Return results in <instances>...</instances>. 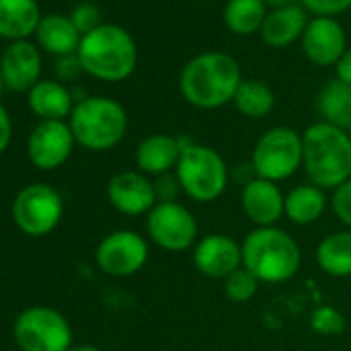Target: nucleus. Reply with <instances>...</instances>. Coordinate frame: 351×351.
Returning <instances> with one entry per match:
<instances>
[{
    "label": "nucleus",
    "instance_id": "19",
    "mask_svg": "<svg viewBox=\"0 0 351 351\" xmlns=\"http://www.w3.org/2000/svg\"><path fill=\"white\" fill-rule=\"evenodd\" d=\"M40 21L36 0H0V38L21 42L38 32Z\"/></svg>",
    "mask_w": 351,
    "mask_h": 351
},
{
    "label": "nucleus",
    "instance_id": "22",
    "mask_svg": "<svg viewBox=\"0 0 351 351\" xmlns=\"http://www.w3.org/2000/svg\"><path fill=\"white\" fill-rule=\"evenodd\" d=\"M38 44L54 54V56H69V54H77L79 44H81V34L77 32V27L73 25L71 17L64 15H46L42 17L40 25H38Z\"/></svg>",
    "mask_w": 351,
    "mask_h": 351
},
{
    "label": "nucleus",
    "instance_id": "29",
    "mask_svg": "<svg viewBox=\"0 0 351 351\" xmlns=\"http://www.w3.org/2000/svg\"><path fill=\"white\" fill-rule=\"evenodd\" d=\"M345 324V316L332 306H318L310 314V328L320 337H339Z\"/></svg>",
    "mask_w": 351,
    "mask_h": 351
},
{
    "label": "nucleus",
    "instance_id": "12",
    "mask_svg": "<svg viewBox=\"0 0 351 351\" xmlns=\"http://www.w3.org/2000/svg\"><path fill=\"white\" fill-rule=\"evenodd\" d=\"M75 134L64 120H42L29 134L27 155L38 169L60 167L75 149Z\"/></svg>",
    "mask_w": 351,
    "mask_h": 351
},
{
    "label": "nucleus",
    "instance_id": "36",
    "mask_svg": "<svg viewBox=\"0 0 351 351\" xmlns=\"http://www.w3.org/2000/svg\"><path fill=\"white\" fill-rule=\"evenodd\" d=\"M265 5L273 7V9H281V7H287L289 5V0H263Z\"/></svg>",
    "mask_w": 351,
    "mask_h": 351
},
{
    "label": "nucleus",
    "instance_id": "34",
    "mask_svg": "<svg viewBox=\"0 0 351 351\" xmlns=\"http://www.w3.org/2000/svg\"><path fill=\"white\" fill-rule=\"evenodd\" d=\"M11 136H13V122H11L7 108L0 104V155L11 145Z\"/></svg>",
    "mask_w": 351,
    "mask_h": 351
},
{
    "label": "nucleus",
    "instance_id": "30",
    "mask_svg": "<svg viewBox=\"0 0 351 351\" xmlns=\"http://www.w3.org/2000/svg\"><path fill=\"white\" fill-rule=\"evenodd\" d=\"M71 21L73 25L77 27V32L81 36H87L89 32H93L95 27L101 25V15H99V9L91 3H81L77 5L73 11H71Z\"/></svg>",
    "mask_w": 351,
    "mask_h": 351
},
{
    "label": "nucleus",
    "instance_id": "18",
    "mask_svg": "<svg viewBox=\"0 0 351 351\" xmlns=\"http://www.w3.org/2000/svg\"><path fill=\"white\" fill-rule=\"evenodd\" d=\"M184 143L186 141L182 138L161 134V132L145 136L134 151V161L138 171L145 176H155V178L167 176L178 165Z\"/></svg>",
    "mask_w": 351,
    "mask_h": 351
},
{
    "label": "nucleus",
    "instance_id": "38",
    "mask_svg": "<svg viewBox=\"0 0 351 351\" xmlns=\"http://www.w3.org/2000/svg\"><path fill=\"white\" fill-rule=\"evenodd\" d=\"M3 89H5V79H3V73H0V93H3Z\"/></svg>",
    "mask_w": 351,
    "mask_h": 351
},
{
    "label": "nucleus",
    "instance_id": "13",
    "mask_svg": "<svg viewBox=\"0 0 351 351\" xmlns=\"http://www.w3.org/2000/svg\"><path fill=\"white\" fill-rule=\"evenodd\" d=\"M108 201L110 205L128 217L147 215L157 205L155 182L138 169H126L116 173L108 184Z\"/></svg>",
    "mask_w": 351,
    "mask_h": 351
},
{
    "label": "nucleus",
    "instance_id": "2",
    "mask_svg": "<svg viewBox=\"0 0 351 351\" xmlns=\"http://www.w3.org/2000/svg\"><path fill=\"white\" fill-rule=\"evenodd\" d=\"M302 143V167L314 186L335 191L351 178V136L347 130L320 120L304 130Z\"/></svg>",
    "mask_w": 351,
    "mask_h": 351
},
{
    "label": "nucleus",
    "instance_id": "6",
    "mask_svg": "<svg viewBox=\"0 0 351 351\" xmlns=\"http://www.w3.org/2000/svg\"><path fill=\"white\" fill-rule=\"evenodd\" d=\"M176 180L180 191L197 203L217 201L230 182V169L226 159L207 145L186 141L180 161L176 165Z\"/></svg>",
    "mask_w": 351,
    "mask_h": 351
},
{
    "label": "nucleus",
    "instance_id": "17",
    "mask_svg": "<svg viewBox=\"0 0 351 351\" xmlns=\"http://www.w3.org/2000/svg\"><path fill=\"white\" fill-rule=\"evenodd\" d=\"M0 73L5 79V87L13 91H32L42 79V56L40 50L27 40L13 42L0 56Z\"/></svg>",
    "mask_w": 351,
    "mask_h": 351
},
{
    "label": "nucleus",
    "instance_id": "7",
    "mask_svg": "<svg viewBox=\"0 0 351 351\" xmlns=\"http://www.w3.org/2000/svg\"><path fill=\"white\" fill-rule=\"evenodd\" d=\"M304 143L302 134L289 126L269 128L252 149V169L256 178L283 182L302 167Z\"/></svg>",
    "mask_w": 351,
    "mask_h": 351
},
{
    "label": "nucleus",
    "instance_id": "11",
    "mask_svg": "<svg viewBox=\"0 0 351 351\" xmlns=\"http://www.w3.org/2000/svg\"><path fill=\"white\" fill-rule=\"evenodd\" d=\"M149 261L147 240L132 230H116L108 234L95 250L97 267L112 277H130Z\"/></svg>",
    "mask_w": 351,
    "mask_h": 351
},
{
    "label": "nucleus",
    "instance_id": "21",
    "mask_svg": "<svg viewBox=\"0 0 351 351\" xmlns=\"http://www.w3.org/2000/svg\"><path fill=\"white\" fill-rule=\"evenodd\" d=\"M29 108L42 120H62L71 116L75 104L71 91L54 79H44L27 93Z\"/></svg>",
    "mask_w": 351,
    "mask_h": 351
},
{
    "label": "nucleus",
    "instance_id": "14",
    "mask_svg": "<svg viewBox=\"0 0 351 351\" xmlns=\"http://www.w3.org/2000/svg\"><path fill=\"white\" fill-rule=\"evenodd\" d=\"M193 263L209 279H226L242 267V244L228 234H207L193 248Z\"/></svg>",
    "mask_w": 351,
    "mask_h": 351
},
{
    "label": "nucleus",
    "instance_id": "15",
    "mask_svg": "<svg viewBox=\"0 0 351 351\" xmlns=\"http://www.w3.org/2000/svg\"><path fill=\"white\" fill-rule=\"evenodd\" d=\"M242 211L256 228H273L285 217V195L277 182L254 178L242 189Z\"/></svg>",
    "mask_w": 351,
    "mask_h": 351
},
{
    "label": "nucleus",
    "instance_id": "26",
    "mask_svg": "<svg viewBox=\"0 0 351 351\" xmlns=\"http://www.w3.org/2000/svg\"><path fill=\"white\" fill-rule=\"evenodd\" d=\"M223 19L230 32L238 36H250L261 32L267 19V5L263 0H228Z\"/></svg>",
    "mask_w": 351,
    "mask_h": 351
},
{
    "label": "nucleus",
    "instance_id": "20",
    "mask_svg": "<svg viewBox=\"0 0 351 351\" xmlns=\"http://www.w3.org/2000/svg\"><path fill=\"white\" fill-rule=\"evenodd\" d=\"M306 25V11L295 5H287L267 13V19L261 27V38L273 48H285L302 38Z\"/></svg>",
    "mask_w": 351,
    "mask_h": 351
},
{
    "label": "nucleus",
    "instance_id": "28",
    "mask_svg": "<svg viewBox=\"0 0 351 351\" xmlns=\"http://www.w3.org/2000/svg\"><path fill=\"white\" fill-rule=\"evenodd\" d=\"M258 285L261 281L248 269L240 267L238 271H234L230 277L223 279V293L234 304H246L256 295Z\"/></svg>",
    "mask_w": 351,
    "mask_h": 351
},
{
    "label": "nucleus",
    "instance_id": "3",
    "mask_svg": "<svg viewBox=\"0 0 351 351\" xmlns=\"http://www.w3.org/2000/svg\"><path fill=\"white\" fill-rule=\"evenodd\" d=\"M77 56L85 73L110 83L128 79L136 69V44L124 27L114 23H101L83 36Z\"/></svg>",
    "mask_w": 351,
    "mask_h": 351
},
{
    "label": "nucleus",
    "instance_id": "37",
    "mask_svg": "<svg viewBox=\"0 0 351 351\" xmlns=\"http://www.w3.org/2000/svg\"><path fill=\"white\" fill-rule=\"evenodd\" d=\"M69 351H99L95 345H73Z\"/></svg>",
    "mask_w": 351,
    "mask_h": 351
},
{
    "label": "nucleus",
    "instance_id": "10",
    "mask_svg": "<svg viewBox=\"0 0 351 351\" xmlns=\"http://www.w3.org/2000/svg\"><path fill=\"white\" fill-rule=\"evenodd\" d=\"M62 213V197L48 184H29L21 189L13 201V219L17 228L32 238H40L56 230Z\"/></svg>",
    "mask_w": 351,
    "mask_h": 351
},
{
    "label": "nucleus",
    "instance_id": "8",
    "mask_svg": "<svg viewBox=\"0 0 351 351\" xmlns=\"http://www.w3.org/2000/svg\"><path fill=\"white\" fill-rule=\"evenodd\" d=\"M13 332L19 351H69L73 347L69 320L48 306L23 310L15 320Z\"/></svg>",
    "mask_w": 351,
    "mask_h": 351
},
{
    "label": "nucleus",
    "instance_id": "23",
    "mask_svg": "<svg viewBox=\"0 0 351 351\" xmlns=\"http://www.w3.org/2000/svg\"><path fill=\"white\" fill-rule=\"evenodd\" d=\"M326 209V197L324 191L308 184H298L285 195V219H289L293 226H310L322 217Z\"/></svg>",
    "mask_w": 351,
    "mask_h": 351
},
{
    "label": "nucleus",
    "instance_id": "25",
    "mask_svg": "<svg viewBox=\"0 0 351 351\" xmlns=\"http://www.w3.org/2000/svg\"><path fill=\"white\" fill-rule=\"evenodd\" d=\"M318 112L322 122H328L337 128H351V85L335 79L328 81L318 95Z\"/></svg>",
    "mask_w": 351,
    "mask_h": 351
},
{
    "label": "nucleus",
    "instance_id": "27",
    "mask_svg": "<svg viewBox=\"0 0 351 351\" xmlns=\"http://www.w3.org/2000/svg\"><path fill=\"white\" fill-rule=\"evenodd\" d=\"M234 104L238 108L240 114H244L246 118L252 120H261L267 118L273 108H275V93L271 91V87L263 81L256 79H246L240 83Z\"/></svg>",
    "mask_w": 351,
    "mask_h": 351
},
{
    "label": "nucleus",
    "instance_id": "1",
    "mask_svg": "<svg viewBox=\"0 0 351 351\" xmlns=\"http://www.w3.org/2000/svg\"><path fill=\"white\" fill-rule=\"evenodd\" d=\"M242 81V71L234 56L226 52H203L182 69L180 91L191 106L215 110L234 101Z\"/></svg>",
    "mask_w": 351,
    "mask_h": 351
},
{
    "label": "nucleus",
    "instance_id": "33",
    "mask_svg": "<svg viewBox=\"0 0 351 351\" xmlns=\"http://www.w3.org/2000/svg\"><path fill=\"white\" fill-rule=\"evenodd\" d=\"M54 71H56V75H58L62 81H73V79L79 77V73L83 71V66H81L77 54H69V56H60V58L56 60Z\"/></svg>",
    "mask_w": 351,
    "mask_h": 351
},
{
    "label": "nucleus",
    "instance_id": "24",
    "mask_svg": "<svg viewBox=\"0 0 351 351\" xmlns=\"http://www.w3.org/2000/svg\"><path fill=\"white\" fill-rule=\"evenodd\" d=\"M316 263L330 277L351 275V230L335 232L322 238L316 248Z\"/></svg>",
    "mask_w": 351,
    "mask_h": 351
},
{
    "label": "nucleus",
    "instance_id": "35",
    "mask_svg": "<svg viewBox=\"0 0 351 351\" xmlns=\"http://www.w3.org/2000/svg\"><path fill=\"white\" fill-rule=\"evenodd\" d=\"M335 69H337V79L351 85V50H345V54L339 58Z\"/></svg>",
    "mask_w": 351,
    "mask_h": 351
},
{
    "label": "nucleus",
    "instance_id": "9",
    "mask_svg": "<svg viewBox=\"0 0 351 351\" xmlns=\"http://www.w3.org/2000/svg\"><path fill=\"white\" fill-rule=\"evenodd\" d=\"M149 240L165 252H184L199 242V223L191 209L176 201L157 203L145 219Z\"/></svg>",
    "mask_w": 351,
    "mask_h": 351
},
{
    "label": "nucleus",
    "instance_id": "5",
    "mask_svg": "<svg viewBox=\"0 0 351 351\" xmlns=\"http://www.w3.org/2000/svg\"><path fill=\"white\" fill-rule=\"evenodd\" d=\"M69 126L77 145L89 151H108L124 138L128 116L112 97H85L73 108Z\"/></svg>",
    "mask_w": 351,
    "mask_h": 351
},
{
    "label": "nucleus",
    "instance_id": "16",
    "mask_svg": "<svg viewBox=\"0 0 351 351\" xmlns=\"http://www.w3.org/2000/svg\"><path fill=\"white\" fill-rule=\"evenodd\" d=\"M302 48L310 62L332 66L345 54V32L332 17H314L302 34Z\"/></svg>",
    "mask_w": 351,
    "mask_h": 351
},
{
    "label": "nucleus",
    "instance_id": "31",
    "mask_svg": "<svg viewBox=\"0 0 351 351\" xmlns=\"http://www.w3.org/2000/svg\"><path fill=\"white\" fill-rule=\"evenodd\" d=\"M332 213L351 230V178L332 191Z\"/></svg>",
    "mask_w": 351,
    "mask_h": 351
},
{
    "label": "nucleus",
    "instance_id": "4",
    "mask_svg": "<svg viewBox=\"0 0 351 351\" xmlns=\"http://www.w3.org/2000/svg\"><path fill=\"white\" fill-rule=\"evenodd\" d=\"M302 252L291 234L273 228H254L242 242V267L261 283H283L300 271Z\"/></svg>",
    "mask_w": 351,
    "mask_h": 351
},
{
    "label": "nucleus",
    "instance_id": "32",
    "mask_svg": "<svg viewBox=\"0 0 351 351\" xmlns=\"http://www.w3.org/2000/svg\"><path fill=\"white\" fill-rule=\"evenodd\" d=\"M302 3L316 17H335L351 7V0H302Z\"/></svg>",
    "mask_w": 351,
    "mask_h": 351
}]
</instances>
